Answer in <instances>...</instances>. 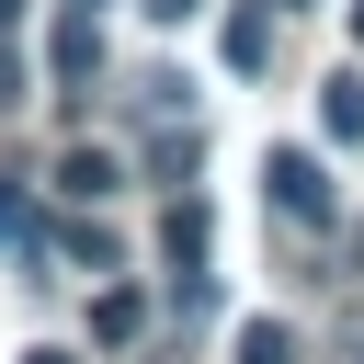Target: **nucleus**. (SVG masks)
Instances as JSON below:
<instances>
[{"label": "nucleus", "instance_id": "obj_1", "mask_svg": "<svg viewBox=\"0 0 364 364\" xmlns=\"http://www.w3.org/2000/svg\"><path fill=\"white\" fill-rule=\"evenodd\" d=\"M262 193H273V216H296V228H330V171H318L307 148H273V159H262Z\"/></svg>", "mask_w": 364, "mask_h": 364}, {"label": "nucleus", "instance_id": "obj_2", "mask_svg": "<svg viewBox=\"0 0 364 364\" xmlns=\"http://www.w3.org/2000/svg\"><path fill=\"white\" fill-rule=\"evenodd\" d=\"M46 68H57V91H80V80L102 68V23H91V11H68V23H57V46H46Z\"/></svg>", "mask_w": 364, "mask_h": 364}, {"label": "nucleus", "instance_id": "obj_3", "mask_svg": "<svg viewBox=\"0 0 364 364\" xmlns=\"http://www.w3.org/2000/svg\"><path fill=\"white\" fill-rule=\"evenodd\" d=\"M273 23H284L273 0H239V11H228V68H239V80H250V68H273Z\"/></svg>", "mask_w": 364, "mask_h": 364}, {"label": "nucleus", "instance_id": "obj_4", "mask_svg": "<svg viewBox=\"0 0 364 364\" xmlns=\"http://www.w3.org/2000/svg\"><path fill=\"white\" fill-rule=\"evenodd\" d=\"M318 125H330V136H341V148H353V136H364V68H341V80H330V91H318Z\"/></svg>", "mask_w": 364, "mask_h": 364}, {"label": "nucleus", "instance_id": "obj_5", "mask_svg": "<svg viewBox=\"0 0 364 364\" xmlns=\"http://www.w3.org/2000/svg\"><path fill=\"white\" fill-rule=\"evenodd\" d=\"M57 193H68V205L114 193V159H102V148H68V159H57Z\"/></svg>", "mask_w": 364, "mask_h": 364}, {"label": "nucleus", "instance_id": "obj_6", "mask_svg": "<svg viewBox=\"0 0 364 364\" xmlns=\"http://www.w3.org/2000/svg\"><path fill=\"white\" fill-rule=\"evenodd\" d=\"M159 250H171V262H205V205H171V216H159Z\"/></svg>", "mask_w": 364, "mask_h": 364}, {"label": "nucleus", "instance_id": "obj_7", "mask_svg": "<svg viewBox=\"0 0 364 364\" xmlns=\"http://www.w3.org/2000/svg\"><path fill=\"white\" fill-rule=\"evenodd\" d=\"M239 364H296V330H284V318H250V330H239Z\"/></svg>", "mask_w": 364, "mask_h": 364}, {"label": "nucleus", "instance_id": "obj_8", "mask_svg": "<svg viewBox=\"0 0 364 364\" xmlns=\"http://www.w3.org/2000/svg\"><path fill=\"white\" fill-rule=\"evenodd\" d=\"M0 239H23V193H0Z\"/></svg>", "mask_w": 364, "mask_h": 364}, {"label": "nucleus", "instance_id": "obj_9", "mask_svg": "<svg viewBox=\"0 0 364 364\" xmlns=\"http://www.w3.org/2000/svg\"><path fill=\"white\" fill-rule=\"evenodd\" d=\"M148 11H159V23H182V11H193V0H148Z\"/></svg>", "mask_w": 364, "mask_h": 364}, {"label": "nucleus", "instance_id": "obj_10", "mask_svg": "<svg viewBox=\"0 0 364 364\" xmlns=\"http://www.w3.org/2000/svg\"><path fill=\"white\" fill-rule=\"evenodd\" d=\"M353 46H364V0H353Z\"/></svg>", "mask_w": 364, "mask_h": 364}, {"label": "nucleus", "instance_id": "obj_11", "mask_svg": "<svg viewBox=\"0 0 364 364\" xmlns=\"http://www.w3.org/2000/svg\"><path fill=\"white\" fill-rule=\"evenodd\" d=\"M23 364H68V353H23Z\"/></svg>", "mask_w": 364, "mask_h": 364}, {"label": "nucleus", "instance_id": "obj_12", "mask_svg": "<svg viewBox=\"0 0 364 364\" xmlns=\"http://www.w3.org/2000/svg\"><path fill=\"white\" fill-rule=\"evenodd\" d=\"M0 91H11V57H0Z\"/></svg>", "mask_w": 364, "mask_h": 364}, {"label": "nucleus", "instance_id": "obj_13", "mask_svg": "<svg viewBox=\"0 0 364 364\" xmlns=\"http://www.w3.org/2000/svg\"><path fill=\"white\" fill-rule=\"evenodd\" d=\"M11 11H23V0H0V23H11Z\"/></svg>", "mask_w": 364, "mask_h": 364}, {"label": "nucleus", "instance_id": "obj_14", "mask_svg": "<svg viewBox=\"0 0 364 364\" xmlns=\"http://www.w3.org/2000/svg\"><path fill=\"white\" fill-rule=\"evenodd\" d=\"M273 11H296V0H273Z\"/></svg>", "mask_w": 364, "mask_h": 364}]
</instances>
